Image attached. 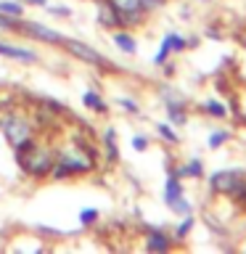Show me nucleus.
Returning a JSON list of instances; mask_svg holds the SVG:
<instances>
[{
  "label": "nucleus",
  "mask_w": 246,
  "mask_h": 254,
  "mask_svg": "<svg viewBox=\"0 0 246 254\" xmlns=\"http://www.w3.org/2000/svg\"><path fill=\"white\" fill-rule=\"evenodd\" d=\"M190 228H193V217H188V220H185V222H183V225L178 228V236H180V238H185Z\"/></svg>",
  "instance_id": "nucleus-22"
},
{
  "label": "nucleus",
  "mask_w": 246,
  "mask_h": 254,
  "mask_svg": "<svg viewBox=\"0 0 246 254\" xmlns=\"http://www.w3.org/2000/svg\"><path fill=\"white\" fill-rule=\"evenodd\" d=\"M167 111H170V119H172V122H183V119H185V117H183V111H180V106H178V103H170V106H167Z\"/></svg>",
  "instance_id": "nucleus-17"
},
{
  "label": "nucleus",
  "mask_w": 246,
  "mask_h": 254,
  "mask_svg": "<svg viewBox=\"0 0 246 254\" xmlns=\"http://www.w3.org/2000/svg\"><path fill=\"white\" fill-rule=\"evenodd\" d=\"M19 154V164L27 175H35V178H45L51 175L53 164H56V154L51 146H43V143H29L27 148L16 151Z\"/></svg>",
  "instance_id": "nucleus-2"
},
{
  "label": "nucleus",
  "mask_w": 246,
  "mask_h": 254,
  "mask_svg": "<svg viewBox=\"0 0 246 254\" xmlns=\"http://www.w3.org/2000/svg\"><path fill=\"white\" fill-rule=\"evenodd\" d=\"M0 56H8V59H16V61H29V64H35V61H37V53L24 51V48L5 45V43H0Z\"/></svg>",
  "instance_id": "nucleus-8"
},
{
  "label": "nucleus",
  "mask_w": 246,
  "mask_h": 254,
  "mask_svg": "<svg viewBox=\"0 0 246 254\" xmlns=\"http://www.w3.org/2000/svg\"><path fill=\"white\" fill-rule=\"evenodd\" d=\"M0 127H3L5 140L11 143L13 151L27 148L29 143H35V122L24 114V111H5L0 114Z\"/></svg>",
  "instance_id": "nucleus-1"
},
{
  "label": "nucleus",
  "mask_w": 246,
  "mask_h": 254,
  "mask_svg": "<svg viewBox=\"0 0 246 254\" xmlns=\"http://www.w3.org/2000/svg\"><path fill=\"white\" fill-rule=\"evenodd\" d=\"M135 148H138V151L146 148V138H135Z\"/></svg>",
  "instance_id": "nucleus-23"
},
{
  "label": "nucleus",
  "mask_w": 246,
  "mask_h": 254,
  "mask_svg": "<svg viewBox=\"0 0 246 254\" xmlns=\"http://www.w3.org/2000/svg\"><path fill=\"white\" fill-rule=\"evenodd\" d=\"M148 5H162V3H167V0H146Z\"/></svg>",
  "instance_id": "nucleus-25"
},
{
  "label": "nucleus",
  "mask_w": 246,
  "mask_h": 254,
  "mask_svg": "<svg viewBox=\"0 0 246 254\" xmlns=\"http://www.w3.org/2000/svg\"><path fill=\"white\" fill-rule=\"evenodd\" d=\"M178 175H193V178H198V175H201V162H190V164H185Z\"/></svg>",
  "instance_id": "nucleus-15"
},
{
  "label": "nucleus",
  "mask_w": 246,
  "mask_h": 254,
  "mask_svg": "<svg viewBox=\"0 0 246 254\" xmlns=\"http://www.w3.org/2000/svg\"><path fill=\"white\" fill-rule=\"evenodd\" d=\"M156 130H159V135H162V138H167L170 143H178V135H175V130H170L167 125H156Z\"/></svg>",
  "instance_id": "nucleus-16"
},
{
  "label": "nucleus",
  "mask_w": 246,
  "mask_h": 254,
  "mask_svg": "<svg viewBox=\"0 0 246 254\" xmlns=\"http://www.w3.org/2000/svg\"><path fill=\"white\" fill-rule=\"evenodd\" d=\"M170 206H172V209L178 212V214H188V212H190V204H188V201H183V198H178V201H172Z\"/></svg>",
  "instance_id": "nucleus-18"
},
{
  "label": "nucleus",
  "mask_w": 246,
  "mask_h": 254,
  "mask_svg": "<svg viewBox=\"0 0 246 254\" xmlns=\"http://www.w3.org/2000/svg\"><path fill=\"white\" fill-rule=\"evenodd\" d=\"M0 13H8V16H19L24 13V8L19 5V3H11V0H0Z\"/></svg>",
  "instance_id": "nucleus-14"
},
{
  "label": "nucleus",
  "mask_w": 246,
  "mask_h": 254,
  "mask_svg": "<svg viewBox=\"0 0 246 254\" xmlns=\"http://www.w3.org/2000/svg\"><path fill=\"white\" fill-rule=\"evenodd\" d=\"M225 140H228V135H225V132H212V135H209V146H212V148L222 146Z\"/></svg>",
  "instance_id": "nucleus-19"
},
{
  "label": "nucleus",
  "mask_w": 246,
  "mask_h": 254,
  "mask_svg": "<svg viewBox=\"0 0 246 254\" xmlns=\"http://www.w3.org/2000/svg\"><path fill=\"white\" fill-rule=\"evenodd\" d=\"M164 198H167V204H172V201H178V198H183V186H180L178 178H170V180H167V193H164Z\"/></svg>",
  "instance_id": "nucleus-10"
},
{
  "label": "nucleus",
  "mask_w": 246,
  "mask_h": 254,
  "mask_svg": "<svg viewBox=\"0 0 246 254\" xmlns=\"http://www.w3.org/2000/svg\"><path fill=\"white\" fill-rule=\"evenodd\" d=\"M66 51L74 56V59L79 61H85V64H93V66H109V61L103 59V56L98 51H93L90 45H85V43H79V40H66L63 37V43H61Z\"/></svg>",
  "instance_id": "nucleus-5"
},
{
  "label": "nucleus",
  "mask_w": 246,
  "mask_h": 254,
  "mask_svg": "<svg viewBox=\"0 0 246 254\" xmlns=\"http://www.w3.org/2000/svg\"><path fill=\"white\" fill-rule=\"evenodd\" d=\"M109 5L117 11L122 24H140L148 8L146 0H109Z\"/></svg>",
  "instance_id": "nucleus-4"
},
{
  "label": "nucleus",
  "mask_w": 246,
  "mask_h": 254,
  "mask_svg": "<svg viewBox=\"0 0 246 254\" xmlns=\"http://www.w3.org/2000/svg\"><path fill=\"white\" fill-rule=\"evenodd\" d=\"M114 43H117L119 51H124V53H135V51H138L135 40H132L130 35H124V32H117V35H114Z\"/></svg>",
  "instance_id": "nucleus-11"
},
{
  "label": "nucleus",
  "mask_w": 246,
  "mask_h": 254,
  "mask_svg": "<svg viewBox=\"0 0 246 254\" xmlns=\"http://www.w3.org/2000/svg\"><path fill=\"white\" fill-rule=\"evenodd\" d=\"M146 246H148L151 252H167V249H172V241H170V238H167L164 233H159V230H154V233L148 236Z\"/></svg>",
  "instance_id": "nucleus-9"
},
{
  "label": "nucleus",
  "mask_w": 246,
  "mask_h": 254,
  "mask_svg": "<svg viewBox=\"0 0 246 254\" xmlns=\"http://www.w3.org/2000/svg\"><path fill=\"white\" fill-rule=\"evenodd\" d=\"M85 106L87 109H93V111H106V103L101 101V95H95V93H85Z\"/></svg>",
  "instance_id": "nucleus-13"
},
{
  "label": "nucleus",
  "mask_w": 246,
  "mask_h": 254,
  "mask_svg": "<svg viewBox=\"0 0 246 254\" xmlns=\"http://www.w3.org/2000/svg\"><path fill=\"white\" fill-rule=\"evenodd\" d=\"M98 21L103 24V27H114V24H122L119 21V16H117V11L114 8H106V5H101V13H98Z\"/></svg>",
  "instance_id": "nucleus-12"
},
{
  "label": "nucleus",
  "mask_w": 246,
  "mask_h": 254,
  "mask_svg": "<svg viewBox=\"0 0 246 254\" xmlns=\"http://www.w3.org/2000/svg\"><path fill=\"white\" fill-rule=\"evenodd\" d=\"M32 5H45V0H29Z\"/></svg>",
  "instance_id": "nucleus-26"
},
{
  "label": "nucleus",
  "mask_w": 246,
  "mask_h": 254,
  "mask_svg": "<svg viewBox=\"0 0 246 254\" xmlns=\"http://www.w3.org/2000/svg\"><path fill=\"white\" fill-rule=\"evenodd\" d=\"M206 111H209V114H214V117H225V109L220 106V103H206Z\"/></svg>",
  "instance_id": "nucleus-21"
},
{
  "label": "nucleus",
  "mask_w": 246,
  "mask_h": 254,
  "mask_svg": "<svg viewBox=\"0 0 246 254\" xmlns=\"http://www.w3.org/2000/svg\"><path fill=\"white\" fill-rule=\"evenodd\" d=\"M122 106H124V109H130V111H138V106H135L132 101H122Z\"/></svg>",
  "instance_id": "nucleus-24"
},
{
  "label": "nucleus",
  "mask_w": 246,
  "mask_h": 254,
  "mask_svg": "<svg viewBox=\"0 0 246 254\" xmlns=\"http://www.w3.org/2000/svg\"><path fill=\"white\" fill-rule=\"evenodd\" d=\"M90 170H93V156L85 148L69 146V148H63L61 159L53 164L51 172H53V178H69V175H82Z\"/></svg>",
  "instance_id": "nucleus-3"
},
{
  "label": "nucleus",
  "mask_w": 246,
  "mask_h": 254,
  "mask_svg": "<svg viewBox=\"0 0 246 254\" xmlns=\"http://www.w3.org/2000/svg\"><path fill=\"white\" fill-rule=\"evenodd\" d=\"M95 217H98V209H93V206H90V209H82V214H79V220H82L85 225H87V222H93Z\"/></svg>",
  "instance_id": "nucleus-20"
},
{
  "label": "nucleus",
  "mask_w": 246,
  "mask_h": 254,
  "mask_svg": "<svg viewBox=\"0 0 246 254\" xmlns=\"http://www.w3.org/2000/svg\"><path fill=\"white\" fill-rule=\"evenodd\" d=\"M19 32H27V35L43 40V43H53V45H61V43H63V35H59V32L43 27V24H37V21H27V24L21 21V24H19Z\"/></svg>",
  "instance_id": "nucleus-6"
},
{
  "label": "nucleus",
  "mask_w": 246,
  "mask_h": 254,
  "mask_svg": "<svg viewBox=\"0 0 246 254\" xmlns=\"http://www.w3.org/2000/svg\"><path fill=\"white\" fill-rule=\"evenodd\" d=\"M209 183H212V190H214V193H233L236 186L241 183V172H236V170L217 172Z\"/></svg>",
  "instance_id": "nucleus-7"
}]
</instances>
